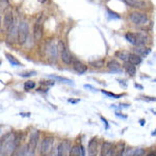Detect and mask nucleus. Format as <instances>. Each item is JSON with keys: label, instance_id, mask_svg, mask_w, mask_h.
<instances>
[{"label": "nucleus", "instance_id": "f257e3e1", "mask_svg": "<svg viewBox=\"0 0 156 156\" xmlns=\"http://www.w3.org/2000/svg\"><path fill=\"white\" fill-rule=\"evenodd\" d=\"M16 144H15V134L9 133L6 134L1 140V156H11L15 151Z\"/></svg>", "mask_w": 156, "mask_h": 156}, {"label": "nucleus", "instance_id": "f03ea898", "mask_svg": "<svg viewBox=\"0 0 156 156\" xmlns=\"http://www.w3.org/2000/svg\"><path fill=\"white\" fill-rule=\"evenodd\" d=\"M28 32H29V27L28 24L25 21H22L19 23L18 26V41L20 45H24L27 41V37H28Z\"/></svg>", "mask_w": 156, "mask_h": 156}, {"label": "nucleus", "instance_id": "7ed1b4c3", "mask_svg": "<svg viewBox=\"0 0 156 156\" xmlns=\"http://www.w3.org/2000/svg\"><path fill=\"white\" fill-rule=\"evenodd\" d=\"M58 49L60 51V57H62V60L65 62V64L67 65H70L71 62H73V57L71 53H70L69 49L66 47V45H65V43L62 41H60L58 43Z\"/></svg>", "mask_w": 156, "mask_h": 156}, {"label": "nucleus", "instance_id": "20e7f679", "mask_svg": "<svg viewBox=\"0 0 156 156\" xmlns=\"http://www.w3.org/2000/svg\"><path fill=\"white\" fill-rule=\"evenodd\" d=\"M53 140L52 136H46L42 140L41 146H40V153L42 156H46L51 151V148L53 146Z\"/></svg>", "mask_w": 156, "mask_h": 156}, {"label": "nucleus", "instance_id": "39448f33", "mask_svg": "<svg viewBox=\"0 0 156 156\" xmlns=\"http://www.w3.org/2000/svg\"><path fill=\"white\" fill-rule=\"evenodd\" d=\"M129 20L132 22V23H134L135 25H143L148 22V17H147V15L144 14V12H133L130 14Z\"/></svg>", "mask_w": 156, "mask_h": 156}, {"label": "nucleus", "instance_id": "423d86ee", "mask_svg": "<svg viewBox=\"0 0 156 156\" xmlns=\"http://www.w3.org/2000/svg\"><path fill=\"white\" fill-rule=\"evenodd\" d=\"M43 36V16L39 17L34 26V41H40Z\"/></svg>", "mask_w": 156, "mask_h": 156}, {"label": "nucleus", "instance_id": "0eeeda50", "mask_svg": "<svg viewBox=\"0 0 156 156\" xmlns=\"http://www.w3.org/2000/svg\"><path fill=\"white\" fill-rule=\"evenodd\" d=\"M40 136V132L37 130H32L31 133L29 135V142L27 145V148L30 151H36L37 145V140H39Z\"/></svg>", "mask_w": 156, "mask_h": 156}, {"label": "nucleus", "instance_id": "6e6552de", "mask_svg": "<svg viewBox=\"0 0 156 156\" xmlns=\"http://www.w3.org/2000/svg\"><path fill=\"white\" fill-rule=\"evenodd\" d=\"M71 148H70V143L68 140H62V142L59 143V145L57 146L56 148V155L57 156H66L68 151H69Z\"/></svg>", "mask_w": 156, "mask_h": 156}, {"label": "nucleus", "instance_id": "1a4fd4ad", "mask_svg": "<svg viewBox=\"0 0 156 156\" xmlns=\"http://www.w3.org/2000/svg\"><path fill=\"white\" fill-rule=\"evenodd\" d=\"M100 156H114V147L109 142H104L102 144Z\"/></svg>", "mask_w": 156, "mask_h": 156}, {"label": "nucleus", "instance_id": "9d476101", "mask_svg": "<svg viewBox=\"0 0 156 156\" xmlns=\"http://www.w3.org/2000/svg\"><path fill=\"white\" fill-rule=\"evenodd\" d=\"M18 28H16V26L12 25L11 28L7 30V42L11 43V44H15L16 43V40H18Z\"/></svg>", "mask_w": 156, "mask_h": 156}, {"label": "nucleus", "instance_id": "9b49d317", "mask_svg": "<svg viewBox=\"0 0 156 156\" xmlns=\"http://www.w3.org/2000/svg\"><path fill=\"white\" fill-rule=\"evenodd\" d=\"M98 153V140L96 137L92 138L87 145V154L89 156H97Z\"/></svg>", "mask_w": 156, "mask_h": 156}, {"label": "nucleus", "instance_id": "f8f14e48", "mask_svg": "<svg viewBox=\"0 0 156 156\" xmlns=\"http://www.w3.org/2000/svg\"><path fill=\"white\" fill-rule=\"evenodd\" d=\"M47 54L51 58V60H56L57 54H58V48L55 46L54 43H48V45H47Z\"/></svg>", "mask_w": 156, "mask_h": 156}, {"label": "nucleus", "instance_id": "ddd939ff", "mask_svg": "<svg viewBox=\"0 0 156 156\" xmlns=\"http://www.w3.org/2000/svg\"><path fill=\"white\" fill-rule=\"evenodd\" d=\"M127 5L134 7V9H144L147 7V3L143 0H123Z\"/></svg>", "mask_w": 156, "mask_h": 156}, {"label": "nucleus", "instance_id": "4468645a", "mask_svg": "<svg viewBox=\"0 0 156 156\" xmlns=\"http://www.w3.org/2000/svg\"><path fill=\"white\" fill-rule=\"evenodd\" d=\"M133 52H134V54H137L143 57L149 54L151 52V49L146 46H135V48L133 49Z\"/></svg>", "mask_w": 156, "mask_h": 156}, {"label": "nucleus", "instance_id": "2eb2a0df", "mask_svg": "<svg viewBox=\"0 0 156 156\" xmlns=\"http://www.w3.org/2000/svg\"><path fill=\"white\" fill-rule=\"evenodd\" d=\"M3 23H4V26H5V28L9 30L11 28L12 25L15 24V20H14V16H12V12H9L5 14V16H4V19H3Z\"/></svg>", "mask_w": 156, "mask_h": 156}, {"label": "nucleus", "instance_id": "dca6fc26", "mask_svg": "<svg viewBox=\"0 0 156 156\" xmlns=\"http://www.w3.org/2000/svg\"><path fill=\"white\" fill-rule=\"evenodd\" d=\"M73 69L76 71L78 74H83V73L87 72V68L85 65L82 64L81 62H78V60H74L73 62Z\"/></svg>", "mask_w": 156, "mask_h": 156}, {"label": "nucleus", "instance_id": "f3484780", "mask_svg": "<svg viewBox=\"0 0 156 156\" xmlns=\"http://www.w3.org/2000/svg\"><path fill=\"white\" fill-rule=\"evenodd\" d=\"M125 155V145L124 143H119L114 147V156H124Z\"/></svg>", "mask_w": 156, "mask_h": 156}, {"label": "nucleus", "instance_id": "a211bd4d", "mask_svg": "<svg viewBox=\"0 0 156 156\" xmlns=\"http://www.w3.org/2000/svg\"><path fill=\"white\" fill-rule=\"evenodd\" d=\"M107 68H108V70L112 72H115V73L121 72L120 64L118 62H115V60H110V62L107 64Z\"/></svg>", "mask_w": 156, "mask_h": 156}, {"label": "nucleus", "instance_id": "6ab92c4d", "mask_svg": "<svg viewBox=\"0 0 156 156\" xmlns=\"http://www.w3.org/2000/svg\"><path fill=\"white\" fill-rule=\"evenodd\" d=\"M125 39H126L130 44L134 45V46H136L137 45V34H133V32H127V34H125Z\"/></svg>", "mask_w": 156, "mask_h": 156}, {"label": "nucleus", "instance_id": "aec40b11", "mask_svg": "<svg viewBox=\"0 0 156 156\" xmlns=\"http://www.w3.org/2000/svg\"><path fill=\"white\" fill-rule=\"evenodd\" d=\"M142 60H143L142 56H140V55H137V54H134V53H130L129 60H128V62H131L134 66H138V65L142 64Z\"/></svg>", "mask_w": 156, "mask_h": 156}, {"label": "nucleus", "instance_id": "412c9836", "mask_svg": "<svg viewBox=\"0 0 156 156\" xmlns=\"http://www.w3.org/2000/svg\"><path fill=\"white\" fill-rule=\"evenodd\" d=\"M124 69H125V71H126V73H128L129 75H131V76H133V75L135 74V72H136V70H135V66L129 62H126L124 64Z\"/></svg>", "mask_w": 156, "mask_h": 156}, {"label": "nucleus", "instance_id": "4be33fe9", "mask_svg": "<svg viewBox=\"0 0 156 156\" xmlns=\"http://www.w3.org/2000/svg\"><path fill=\"white\" fill-rule=\"evenodd\" d=\"M115 56L119 57L120 59L124 60V62H128V60H129L130 53L128 51H124V50H122V51H118L117 53H115Z\"/></svg>", "mask_w": 156, "mask_h": 156}, {"label": "nucleus", "instance_id": "5701e85b", "mask_svg": "<svg viewBox=\"0 0 156 156\" xmlns=\"http://www.w3.org/2000/svg\"><path fill=\"white\" fill-rule=\"evenodd\" d=\"M5 56H6L7 60H9V64H11L12 66H21V62H20L19 60L17 59L15 56H12V54H9V53H5Z\"/></svg>", "mask_w": 156, "mask_h": 156}, {"label": "nucleus", "instance_id": "b1692460", "mask_svg": "<svg viewBox=\"0 0 156 156\" xmlns=\"http://www.w3.org/2000/svg\"><path fill=\"white\" fill-rule=\"evenodd\" d=\"M69 156H81V155H80L79 146H77V145L73 146V147L71 148V150H70Z\"/></svg>", "mask_w": 156, "mask_h": 156}, {"label": "nucleus", "instance_id": "393cba45", "mask_svg": "<svg viewBox=\"0 0 156 156\" xmlns=\"http://www.w3.org/2000/svg\"><path fill=\"white\" fill-rule=\"evenodd\" d=\"M49 77L53 78L54 80H58L60 82H65V83H69V84H72V81L68 78H65V77H60V76H56V75H50Z\"/></svg>", "mask_w": 156, "mask_h": 156}, {"label": "nucleus", "instance_id": "a878e982", "mask_svg": "<svg viewBox=\"0 0 156 156\" xmlns=\"http://www.w3.org/2000/svg\"><path fill=\"white\" fill-rule=\"evenodd\" d=\"M107 16H108V18H109V19H112V20H119V19H121V16H120V15H118L117 12L110 11L109 9H107Z\"/></svg>", "mask_w": 156, "mask_h": 156}, {"label": "nucleus", "instance_id": "bb28decb", "mask_svg": "<svg viewBox=\"0 0 156 156\" xmlns=\"http://www.w3.org/2000/svg\"><path fill=\"white\" fill-rule=\"evenodd\" d=\"M90 65L92 67L99 69V68H102L103 66H104V60H103V59H99V60H95V62H90Z\"/></svg>", "mask_w": 156, "mask_h": 156}, {"label": "nucleus", "instance_id": "cd10ccee", "mask_svg": "<svg viewBox=\"0 0 156 156\" xmlns=\"http://www.w3.org/2000/svg\"><path fill=\"white\" fill-rule=\"evenodd\" d=\"M27 146H25V147H22L21 149L17 151L16 153H15V155L14 156H25L26 155V152H27Z\"/></svg>", "mask_w": 156, "mask_h": 156}, {"label": "nucleus", "instance_id": "c85d7f7f", "mask_svg": "<svg viewBox=\"0 0 156 156\" xmlns=\"http://www.w3.org/2000/svg\"><path fill=\"white\" fill-rule=\"evenodd\" d=\"M36 87V83H34V81H26L24 83V89L26 90H32V89H34Z\"/></svg>", "mask_w": 156, "mask_h": 156}, {"label": "nucleus", "instance_id": "c756f323", "mask_svg": "<svg viewBox=\"0 0 156 156\" xmlns=\"http://www.w3.org/2000/svg\"><path fill=\"white\" fill-rule=\"evenodd\" d=\"M145 154V150L142 149V148H137L136 150L133 151V153L130 156H143Z\"/></svg>", "mask_w": 156, "mask_h": 156}, {"label": "nucleus", "instance_id": "7c9ffc66", "mask_svg": "<svg viewBox=\"0 0 156 156\" xmlns=\"http://www.w3.org/2000/svg\"><path fill=\"white\" fill-rule=\"evenodd\" d=\"M21 138H22L21 133H16V134H15V144H16V147H18L20 145V142L22 140Z\"/></svg>", "mask_w": 156, "mask_h": 156}, {"label": "nucleus", "instance_id": "2f4dec72", "mask_svg": "<svg viewBox=\"0 0 156 156\" xmlns=\"http://www.w3.org/2000/svg\"><path fill=\"white\" fill-rule=\"evenodd\" d=\"M102 93H103V94H105L108 97H112V98H115V99H118V98H121V95L114 94V93H109V92H106V90H102Z\"/></svg>", "mask_w": 156, "mask_h": 156}, {"label": "nucleus", "instance_id": "473e14b6", "mask_svg": "<svg viewBox=\"0 0 156 156\" xmlns=\"http://www.w3.org/2000/svg\"><path fill=\"white\" fill-rule=\"evenodd\" d=\"M37 74L36 71H30V72H24V73H21V76L22 77H30V76H34Z\"/></svg>", "mask_w": 156, "mask_h": 156}, {"label": "nucleus", "instance_id": "72a5a7b5", "mask_svg": "<svg viewBox=\"0 0 156 156\" xmlns=\"http://www.w3.org/2000/svg\"><path fill=\"white\" fill-rule=\"evenodd\" d=\"M7 5H9V1L7 0H1V9H3Z\"/></svg>", "mask_w": 156, "mask_h": 156}, {"label": "nucleus", "instance_id": "f704fd0d", "mask_svg": "<svg viewBox=\"0 0 156 156\" xmlns=\"http://www.w3.org/2000/svg\"><path fill=\"white\" fill-rule=\"evenodd\" d=\"M79 150H80V155L81 156H85V152H84V148L82 147L81 145L79 146Z\"/></svg>", "mask_w": 156, "mask_h": 156}, {"label": "nucleus", "instance_id": "c9c22d12", "mask_svg": "<svg viewBox=\"0 0 156 156\" xmlns=\"http://www.w3.org/2000/svg\"><path fill=\"white\" fill-rule=\"evenodd\" d=\"M25 156H34V151H30L27 149V152H26V155Z\"/></svg>", "mask_w": 156, "mask_h": 156}, {"label": "nucleus", "instance_id": "e433bc0d", "mask_svg": "<svg viewBox=\"0 0 156 156\" xmlns=\"http://www.w3.org/2000/svg\"><path fill=\"white\" fill-rule=\"evenodd\" d=\"M42 84H45V85H53L54 84V81H46V82H41Z\"/></svg>", "mask_w": 156, "mask_h": 156}, {"label": "nucleus", "instance_id": "4c0bfd02", "mask_svg": "<svg viewBox=\"0 0 156 156\" xmlns=\"http://www.w3.org/2000/svg\"><path fill=\"white\" fill-rule=\"evenodd\" d=\"M101 120L104 122V124H105V127H106V129L108 128V123H107V120L105 119V118H103V117H101Z\"/></svg>", "mask_w": 156, "mask_h": 156}, {"label": "nucleus", "instance_id": "58836bf2", "mask_svg": "<svg viewBox=\"0 0 156 156\" xmlns=\"http://www.w3.org/2000/svg\"><path fill=\"white\" fill-rule=\"evenodd\" d=\"M147 156H156V152L155 151H152V152H150Z\"/></svg>", "mask_w": 156, "mask_h": 156}, {"label": "nucleus", "instance_id": "ea45409f", "mask_svg": "<svg viewBox=\"0 0 156 156\" xmlns=\"http://www.w3.org/2000/svg\"><path fill=\"white\" fill-rule=\"evenodd\" d=\"M69 102H72V103H76V102H78V100H71V99H70V100H69Z\"/></svg>", "mask_w": 156, "mask_h": 156}, {"label": "nucleus", "instance_id": "a19ab883", "mask_svg": "<svg viewBox=\"0 0 156 156\" xmlns=\"http://www.w3.org/2000/svg\"><path fill=\"white\" fill-rule=\"evenodd\" d=\"M46 1H47V0H39V2H41V3H45Z\"/></svg>", "mask_w": 156, "mask_h": 156}, {"label": "nucleus", "instance_id": "79ce46f5", "mask_svg": "<svg viewBox=\"0 0 156 156\" xmlns=\"http://www.w3.org/2000/svg\"><path fill=\"white\" fill-rule=\"evenodd\" d=\"M145 124V121L144 120H140V125H144Z\"/></svg>", "mask_w": 156, "mask_h": 156}]
</instances>
